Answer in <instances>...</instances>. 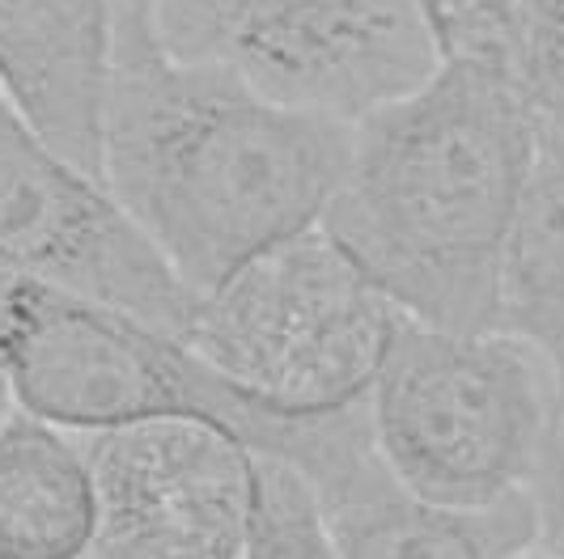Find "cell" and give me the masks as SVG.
Instances as JSON below:
<instances>
[{
	"mask_svg": "<svg viewBox=\"0 0 564 559\" xmlns=\"http://www.w3.org/2000/svg\"><path fill=\"white\" fill-rule=\"evenodd\" d=\"M366 403L373 441L412 492L480 508L531 483L561 419V382L509 331H446L403 314Z\"/></svg>",
	"mask_w": 564,
	"mask_h": 559,
	"instance_id": "cell-4",
	"label": "cell"
},
{
	"mask_svg": "<svg viewBox=\"0 0 564 559\" xmlns=\"http://www.w3.org/2000/svg\"><path fill=\"white\" fill-rule=\"evenodd\" d=\"M531 504H535V551L531 556L564 559V432L561 419L547 437V446L539 453V467L531 483Z\"/></svg>",
	"mask_w": 564,
	"mask_h": 559,
	"instance_id": "cell-14",
	"label": "cell"
},
{
	"mask_svg": "<svg viewBox=\"0 0 564 559\" xmlns=\"http://www.w3.org/2000/svg\"><path fill=\"white\" fill-rule=\"evenodd\" d=\"M98 492L82 432L13 407L0 419V559L89 556Z\"/></svg>",
	"mask_w": 564,
	"mask_h": 559,
	"instance_id": "cell-10",
	"label": "cell"
},
{
	"mask_svg": "<svg viewBox=\"0 0 564 559\" xmlns=\"http://www.w3.org/2000/svg\"><path fill=\"white\" fill-rule=\"evenodd\" d=\"M497 331L531 343L564 391V128L539 123L501 259Z\"/></svg>",
	"mask_w": 564,
	"mask_h": 559,
	"instance_id": "cell-12",
	"label": "cell"
},
{
	"mask_svg": "<svg viewBox=\"0 0 564 559\" xmlns=\"http://www.w3.org/2000/svg\"><path fill=\"white\" fill-rule=\"evenodd\" d=\"M115 26L119 0H0V89L98 178Z\"/></svg>",
	"mask_w": 564,
	"mask_h": 559,
	"instance_id": "cell-9",
	"label": "cell"
},
{
	"mask_svg": "<svg viewBox=\"0 0 564 559\" xmlns=\"http://www.w3.org/2000/svg\"><path fill=\"white\" fill-rule=\"evenodd\" d=\"M144 13L174 59L344 123L442 68L421 0H144Z\"/></svg>",
	"mask_w": 564,
	"mask_h": 559,
	"instance_id": "cell-6",
	"label": "cell"
},
{
	"mask_svg": "<svg viewBox=\"0 0 564 559\" xmlns=\"http://www.w3.org/2000/svg\"><path fill=\"white\" fill-rule=\"evenodd\" d=\"M399 318L395 302L314 224L196 297L183 339L254 398L327 412L366 398Z\"/></svg>",
	"mask_w": 564,
	"mask_h": 559,
	"instance_id": "cell-5",
	"label": "cell"
},
{
	"mask_svg": "<svg viewBox=\"0 0 564 559\" xmlns=\"http://www.w3.org/2000/svg\"><path fill=\"white\" fill-rule=\"evenodd\" d=\"M0 263L132 309L174 336L196 293L174 276L98 174L64 157L0 89Z\"/></svg>",
	"mask_w": 564,
	"mask_h": 559,
	"instance_id": "cell-7",
	"label": "cell"
},
{
	"mask_svg": "<svg viewBox=\"0 0 564 559\" xmlns=\"http://www.w3.org/2000/svg\"><path fill=\"white\" fill-rule=\"evenodd\" d=\"M18 407V398H13V391H9V382H4V373H0V419L9 416Z\"/></svg>",
	"mask_w": 564,
	"mask_h": 559,
	"instance_id": "cell-15",
	"label": "cell"
},
{
	"mask_svg": "<svg viewBox=\"0 0 564 559\" xmlns=\"http://www.w3.org/2000/svg\"><path fill=\"white\" fill-rule=\"evenodd\" d=\"M442 64L497 81L535 123L564 128V0H421Z\"/></svg>",
	"mask_w": 564,
	"mask_h": 559,
	"instance_id": "cell-11",
	"label": "cell"
},
{
	"mask_svg": "<svg viewBox=\"0 0 564 559\" xmlns=\"http://www.w3.org/2000/svg\"><path fill=\"white\" fill-rule=\"evenodd\" d=\"M336 556L327 508L314 479L281 453L254 449V487L247 513V559Z\"/></svg>",
	"mask_w": 564,
	"mask_h": 559,
	"instance_id": "cell-13",
	"label": "cell"
},
{
	"mask_svg": "<svg viewBox=\"0 0 564 559\" xmlns=\"http://www.w3.org/2000/svg\"><path fill=\"white\" fill-rule=\"evenodd\" d=\"M535 128L497 81L442 64L352 123L348 166L318 224L399 314L492 331Z\"/></svg>",
	"mask_w": 564,
	"mask_h": 559,
	"instance_id": "cell-2",
	"label": "cell"
},
{
	"mask_svg": "<svg viewBox=\"0 0 564 559\" xmlns=\"http://www.w3.org/2000/svg\"><path fill=\"white\" fill-rule=\"evenodd\" d=\"M348 149L352 123L174 59L144 0H119L102 183L196 297L323 221Z\"/></svg>",
	"mask_w": 564,
	"mask_h": 559,
	"instance_id": "cell-1",
	"label": "cell"
},
{
	"mask_svg": "<svg viewBox=\"0 0 564 559\" xmlns=\"http://www.w3.org/2000/svg\"><path fill=\"white\" fill-rule=\"evenodd\" d=\"M98 530L94 559H247L254 449L196 416L82 432Z\"/></svg>",
	"mask_w": 564,
	"mask_h": 559,
	"instance_id": "cell-8",
	"label": "cell"
},
{
	"mask_svg": "<svg viewBox=\"0 0 564 559\" xmlns=\"http://www.w3.org/2000/svg\"><path fill=\"white\" fill-rule=\"evenodd\" d=\"M561 432H564V391H561Z\"/></svg>",
	"mask_w": 564,
	"mask_h": 559,
	"instance_id": "cell-16",
	"label": "cell"
},
{
	"mask_svg": "<svg viewBox=\"0 0 564 559\" xmlns=\"http://www.w3.org/2000/svg\"><path fill=\"white\" fill-rule=\"evenodd\" d=\"M0 373L18 407L68 432L196 416L289 462L311 453L332 412H281L234 386L183 336L9 263H0Z\"/></svg>",
	"mask_w": 564,
	"mask_h": 559,
	"instance_id": "cell-3",
	"label": "cell"
}]
</instances>
